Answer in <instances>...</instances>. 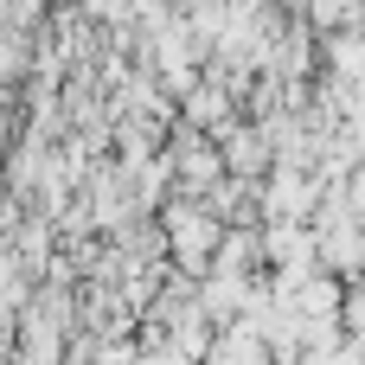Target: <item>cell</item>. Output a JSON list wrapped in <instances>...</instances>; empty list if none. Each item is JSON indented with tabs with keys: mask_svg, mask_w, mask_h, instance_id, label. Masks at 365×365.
<instances>
[{
	"mask_svg": "<svg viewBox=\"0 0 365 365\" xmlns=\"http://www.w3.org/2000/svg\"><path fill=\"white\" fill-rule=\"evenodd\" d=\"M160 231H167V257L180 263V276H205L212 257H218V244H225V218H218L205 199H180V205H167Z\"/></svg>",
	"mask_w": 365,
	"mask_h": 365,
	"instance_id": "obj_1",
	"label": "cell"
},
{
	"mask_svg": "<svg viewBox=\"0 0 365 365\" xmlns=\"http://www.w3.org/2000/svg\"><path fill=\"white\" fill-rule=\"evenodd\" d=\"M314 199H321V180L314 173H295V167H276V180L263 186V218H295V225H314Z\"/></svg>",
	"mask_w": 365,
	"mask_h": 365,
	"instance_id": "obj_2",
	"label": "cell"
},
{
	"mask_svg": "<svg viewBox=\"0 0 365 365\" xmlns=\"http://www.w3.org/2000/svg\"><path fill=\"white\" fill-rule=\"evenodd\" d=\"M263 160H269V135H257V128H225V167H231L237 180H257Z\"/></svg>",
	"mask_w": 365,
	"mask_h": 365,
	"instance_id": "obj_3",
	"label": "cell"
}]
</instances>
